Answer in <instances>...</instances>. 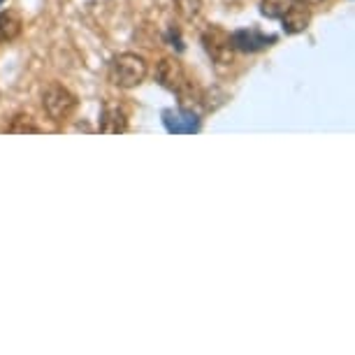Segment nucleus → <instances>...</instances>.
<instances>
[{"mask_svg": "<svg viewBox=\"0 0 355 355\" xmlns=\"http://www.w3.org/2000/svg\"><path fill=\"white\" fill-rule=\"evenodd\" d=\"M149 75V63H146L144 56L139 53H119V56L112 58L110 70H107V79L119 86V89H135L139 86Z\"/></svg>", "mask_w": 355, "mask_h": 355, "instance_id": "1", "label": "nucleus"}, {"mask_svg": "<svg viewBox=\"0 0 355 355\" xmlns=\"http://www.w3.org/2000/svg\"><path fill=\"white\" fill-rule=\"evenodd\" d=\"M42 110L53 123H63L75 114L77 110V98L70 89H65L63 84H49L42 93Z\"/></svg>", "mask_w": 355, "mask_h": 355, "instance_id": "2", "label": "nucleus"}, {"mask_svg": "<svg viewBox=\"0 0 355 355\" xmlns=\"http://www.w3.org/2000/svg\"><path fill=\"white\" fill-rule=\"evenodd\" d=\"M202 46L209 53V58L218 65H230L234 56V46L230 40V33H225L218 26H209L202 33Z\"/></svg>", "mask_w": 355, "mask_h": 355, "instance_id": "3", "label": "nucleus"}, {"mask_svg": "<svg viewBox=\"0 0 355 355\" xmlns=\"http://www.w3.org/2000/svg\"><path fill=\"white\" fill-rule=\"evenodd\" d=\"M156 79H158L160 86H165L167 91H174V93H184L191 86L189 77H186L184 65L172 56H167L158 63Z\"/></svg>", "mask_w": 355, "mask_h": 355, "instance_id": "4", "label": "nucleus"}, {"mask_svg": "<svg viewBox=\"0 0 355 355\" xmlns=\"http://www.w3.org/2000/svg\"><path fill=\"white\" fill-rule=\"evenodd\" d=\"M232 46L237 51H244V53H253V51H260V49H267L277 42L274 35H265L260 33L258 28H242V31H234L232 35Z\"/></svg>", "mask_w": 355, "mask_h": 355, "instance_id": "5", "label": "nucleus"}, {"mask_svg": "<svg viewBox=\"0 0 355 355\" xmlns=\"http://www.w3.org/2000/svg\"><path fill=\"white\" fill-rule=\"evenodd\" d=\"M128 130V112L119 103H107L100 114V132L105 135H119Z\"/></svg>", "mask_w": 355, "mask_h": 355, "instance_id": "6", "label": "nucleus"}, {"mask_svg": "<svg viewBox=\"0 0 355 355\" xmlns=\"http://www.w3.org/2000/svg\"><path fill=\"white\" fill-rule=\"evenodd\" d=\"M311 24V12L306 10V5H291V10L281 17V26L288 35H297V33H304Z\"/></svg>", "mask_w": 355, "mask_h": 355, "instance_id": "7", "label": "nucleus"}, {"mask_svg": "<svg viewBox=\"0 0 355 355\" xmlns=\"http://www.w3.org/2000/svg\"><path fill=\"white\" fill-rule=\"evenodd\" d=\"M21 17L15 10H5L0 12V40L3 42H12L21 35Z\"/></svg>", "mask_w": 355, "mask_h": 355, "instance_id": "8", "label": "nucleus"}, {"mask_svg": "<svg viewBox=\"0 0 355 355\" xmlns=\"http://www.w3.org/2000/svg\"><path fill=\"white\" fill-rule=\"evenodd\" d=\"M293 3L295 0H260V15L267 19H281Z\"/></svg>", "mask_w": 355, "mask_h": 355, "instance_id": "9", "label": "nucleus"}, {"mask_svg": "<svg viewBox=\"0 0 355 355\" xmlns=\"http://www.w3.org/2000/svg\"><path fill=\"white\" fill-rule=\"evenodd\" d=\"M10 132H15V135H21V132H33V135H37L40 125L33 123V119L28 116V114H17V116L12 119V123H10Z\"/></svg>", "mask_w": 355, "mask_h": 355, "instance_id": "10", "label": "nucleus"}, {"mask_svg": "<svg viewBox=\"0 0 355 355\" xmlns=\"http://www.w3.org/2000/svg\"><path fill=\"white\" fill-rule=\"evenodd\" d=\"M174 5H177V12L184 19H196L202 3H200V0H174Z\"/></svg>", "mask_w": 355, "mask_h": 355, "instance_id": "11", "label": "nucleus"}, {"mask_svg": "<svg viewBox=\"0 0 355 355\" xmlns=\"http://www.w3.org/2000/svg\"><path fill=\"white\" fill-rule=\"evenodd\" d=\"M295 3L306 5V8H309V5H320V3H323V0H295Z\"/></svg>", "mask_w": 355, "mask_h": 355, "instance_id": "12", "label": "nucleus"}]
</instances>
